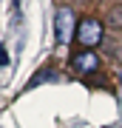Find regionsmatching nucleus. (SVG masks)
I'll use <instances>...</instances> for the list:
<instances>
[{"mask_svg": "<svg viewBox=\"0 0 122 128\" xmlns=\"http://www.w3.org/2000/svg\"><path fill=\"white\" fill-rule=\"evenodd\" d=\"M51 77H57V74H54V71H40V74H37V80H31V82H28V88L40 86V82H45V80H51Z\"/></svg>", "mask_w": 122, "mask_h": 128, "instance_id": "5", "label": "nucleus"}, {"mask_svg": "<svg viewBox=\"0 0 122 128\" xmlns=\"http://www.w3.org/2000/svg\"><path fill=\"white\" fill-rule=\"evenodd\" d=\"M77 43L85 46L88 51L94 46H100V43H102V23L97 17H82L77 23Z\"/></svg>", "mask_w": 122, "mask_h": 128, "instance_id": "2", "label": "nucleus"}, {"mask_svg": "<svg viewBox=\"0 0 122 128\" xmlns=\"http://www.w3.org/2000/svg\"><path fill=\"white\" fill-rule=\"evenodd\" d=\"M71 66H74L77 74H94V71H100V54H94V51H80V54H74Z\"/></svg>", "mask_w": 122, "mask_h": 128, "instance_id": "3", "label": "nucleus"}, {"mask_svg": "<svg viewBox=\"0 0 122 128\" xmlns=\"http://www.w3.org/2000/svg\"><path fill=\"white\" fill-rule=\"evenodd\" d=\"M74 34H77V14H74L71 6H60L54 12V37H57V43L65 46Z\"/></svg>", "mask_w": 122, "mask_h": 128, "instance_id": "1", "label": "nucleus"}, {"mask_svg": "<svg viewBox=\"0 0 122 128\" xmlns=\"http://www.w3.org/2000/svg\"><path fill=\"white\" fill-rule=\"evenodd\" d=\"M119 86H122V74H119Z\"/></svg>", "mask_w": 122, "mask_h": 128, "instance_id": "6", "label": "nucleus"}, {"mask_svg": "<svg viewBox=\"0 0 122 128\" xmlns=\"http://www.w3.org/2000/svg\"><path fill=\"white\" fill-rule=\"evenodd\" d=\"M108 20H111V26H122V6H111V14H108Z\"/></svg>", "mask_w": 122, "mask_h": 128, "instance_id": "4", "label": "nucleus"}]
</instances>
